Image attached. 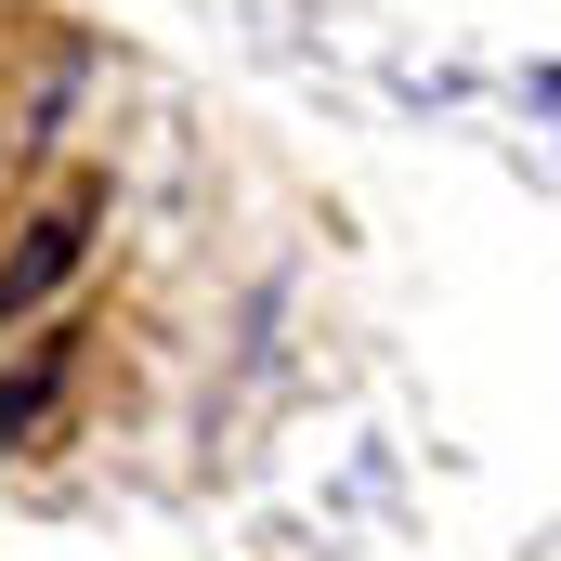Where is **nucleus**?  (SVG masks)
<instances>
[{"mask_svg": "<svg viewBox=\"0 0 561 561\" xmlns=\"http://www.w3.org/2000/svg\"><path fill=\"white\" fill-rule=\"evenodd\" d=\"M79 262H92V209H53V222H26V249L0 262V327H13V313H39V300L79 275Z\"/></svg>", "mask_w": 561, "mask_h": 561, "instance_id": "nucleus-1", "label": "nucleus"}, {"mask_svg": "<svg viewBox=\"0 0 561 561\" xmlns=\"http://www.w3.org/2000/svg\"><path fill=\"white\" fill-rule=\"evenodd\" d=\"M66 379H79V327H53V340L26 353V379H0V457H13L26 431H39L53 405H66Z\"/></svg>", "mask_w": 561, "mask_h": 561, "instance_id": "nucleus-2", "label": "nucleus"}]
</instances>
